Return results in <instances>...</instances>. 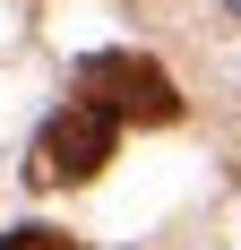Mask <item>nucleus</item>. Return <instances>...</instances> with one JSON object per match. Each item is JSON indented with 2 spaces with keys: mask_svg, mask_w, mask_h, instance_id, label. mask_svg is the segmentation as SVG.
I'll return each instance as SVG.
<instances>
[{
  "mask_svg": "<svg viewBox=\"0 0 241 250\" xmlns=\"http://www.w3.org/2000/svg\"><path fill=\"white\" fill-rule=\"evenodd\" d=\"M0 250H78L69 233H43V225H26V233H0Z\"/></svg>",
  "mask_w": 241,
  "mask_h": 250,
  "instance_id": "3",
  "label": "nucleus"
},
{
  "mask_svg": "<svg viewBox=\"0 0 241 250\" xmlns=\"http://www.w3.org/2000/svg\"><path fill=\"white\" fill-rule=\"evenodd\" d=\"M78 95L103 104L112 121H181V95H172V78L155 69V61H138V52H86L78 61Z\"/></svg>",
  "mask_w": 241,
  "mask_h": 250,
  "instance_id": "2",
  "label": "nucleus"
},
{
  "mask_svg": "<svg viewBox=\"0 0 241 250\" xmlns=\"http://www.w3.org/2000/svg\"><path fill=\"white\" fill-rule=\"evenodd\" d=\"M112 112L103 104H86L78 95L69 112H52L43 121V138H35V155H26V181L35 190H69V181H95L103 164H112Z\"/></svg>",
  "mask_w": 241,
  "mask_h": 250,
  "instance_id": "1",
  "label": "nucleus"
}]
</instances>
